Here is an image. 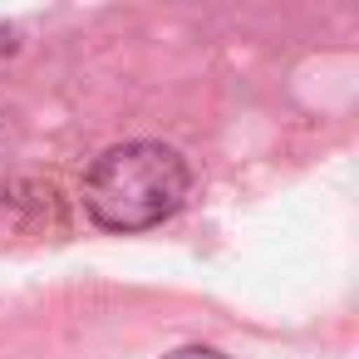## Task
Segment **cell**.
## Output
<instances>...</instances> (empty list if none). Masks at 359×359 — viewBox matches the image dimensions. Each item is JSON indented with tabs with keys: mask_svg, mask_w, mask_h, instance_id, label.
<instances>
[{
	"mask_svg": "<svg viewBox=\"0 0 359 359\" xmlns=\"http://www.w3.org/2000/svg\"><path fill=\"white\" fill-rule=\"evenodd\" d=\"M192 172L177 148L168 143H123L109 148L84 177V207L109 231H143L158 226L182 207Z\"/></svg>",
	"mask_w": 359,
	"mask_h": 359,
	"instance_id": "cell-1",
	"label": "cell"
},
{
	"mask_svg": "<svg viewBox=\"0 0 359 359\" xmlns=\"http://www.w3.org/2000/svg\"><path fill=\"white\" fill-rule=\"evenodd\" d=\"M168 359H222V354H217V349H197V344H192V349H177V354H168Z\"/></svg>",
	"mask_w": 359,
	"mask_h": 359,
	"instance_id": "cell-2",
	"label": "cell"
}]
</instances>
